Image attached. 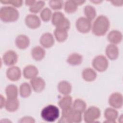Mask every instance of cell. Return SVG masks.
<instances>
[{
	"mask_svg": "<svg viewBox=\"0 0 123 123\" xmlns=\"http://www.w3.org/2000/svg\"><path fill=\"white\" fill-rule=\"evenodd\" d=\"M38 74L37 68L34 65H28L23 70V75L25 79H32L37 76Z\"/></svg>",
	"mask_w": 123,
	"mask_h": 123,
	"instance_id": "cell-15",
	"label": "cell"
},
{
	"mask_svg": "<svg viewBox=\"0 0 123 123\" xmlns=\"http://www.w3.org/2000/svg\"><path fill=\"white\" fill-rule=\"evenodd\" d=\"M45 2L42 0L36 1L34 4L29 7V11L30 12L37 13L41 11L45 5Z\"/></svg>",
	"mask_w": 123,
	"mask_h": 123,
	"instance_id": "cell-30",
	"label": "cell"
},
{
	"mask_svg": "<svg viewBox=\"0 0 123 123\" xmlns=\"http://www.w3.org/2000/svg\"><path fill=\"white\" fill-rule=\"evenodd\" d=\"M2 60L4 63L7 66H13L18 61V55L15 51L9 50L3 54Z\"/></svg>",
	"mask_w": 123,
	"mask_h": 123,
	"instance_id": "cell-8",
	"label": "cell"
},
{
	"mask_svg": "<svg viewBox=\"0 0 123 123\" xmlns=\"http://www.w3.org/2000/svg\"><path fill=\"white\" fill-rule=\"evenodd\" d=\"M84 12L86 18L90 21L95 18L97 14L95 8L91 5L86 6L84 8Z\"/></svg>",
	"mask_w": 123,
	"mask_h": 123,
	"instance_id": "cell-29",
	"label": "cell"
},
{
	"mask_svg": "<svg viewBox=\"0 0 123 123\" xmlns=\"http://www.w3.org/2000/svg\"><path fill=\"white\" fill-rule=\"evenodd\" d=\"M83 61V56L78 53L71 54L67 58V62L73 66H76L80 64Z\"/></svg>",
	"mask_w": 123,
	"mask_h": 123,
	"instance_id": "cell-21",
	"label": "cell"
},
{
	"mask_svg": "<svg viewBox=\"0 0 123 123\" xmlns=\"http://www.w3.org/2000/svg\"><path fill=\"white\" fill-rule=\"evenodd\" d=\"M92 66L94 68L99 72L106 71L109 66V62L107 58L103 55H98L92 61Z\"/></svg>",
	"mask_w": 123,
	"mask_h": 123,
	"instance_id": "cell-5",
	"label": "cell"
},
{
	"mask_svg": "<svg viewBox=\"0 0 123 123\" xmlns=\"http://www.w3.org/2000/svg\"><path fill=\"white\" fill-rule=\"evenodd\" d=\"M72 98L68 95H64L58 102V105L62 110L72 107Z\"/></svg>",
	"mask_w": 123,
	"mask_h": 123,
	"instance_id": "cell-24",
	"label": "cell"
},
{
	"mask_svg": "<svg viewBox=\"0 0 123 123\" xmlns=\"http://www.w3.org/2000/svg\"><path fill=\"white\" fill-rule=\"evenodd\" d=\"M39 42L41 45L45 48H49L54 44L53 35L49 32L44 33L40 37Z\"/></svg>",
	"mask_w": 123,
	"mask_h": 123,
	"instance_id": "cell-12",
	"label": "cell"
},
{
	"mask_svg": "<svg viewBox=\"0 0 123 123\" xmlns=\"http://www.w3.org/2000/svg\"><path fill=\"white\" fill-rule=\"evenodd\" d=\"M84 119L86 123L95 122L100 116L101 112L98 108L96 106H90L84 111Z\"/></svg>",
	"mask_w": 123,
	"mask_h": 123,
	"instance_id": "cell-4",
	"label": "cell"
},
{
	"mask_svg": "<svg viewBox=\"0 0 123 123\" xmlns=\"http://www.w3.org/2000/svg\"><path fill=\"white\" fill-rule=\"evenodd\" d=\"M0 2L4 4H11L15 7H20L23 1L21 0H0Z\"/></svg>",
	"mask_w": 123,
	"mask_h": 123,
	"instance_id": "cell-36",
	"label": "cell"
},
{
	"mask_svg": "<svg viewBox=\"0 0 123 123\" xmlns=\"http://www.w3.org/2000/svg\"><path fill=\"white\" fill-rule=\"evenodd\" d=\"M70 27V21L66 17H64L61 22L56 26V28L67 31Z\"/></svg>",
	"mask_w": 123,
	"mask_h": 123,
	"instance_id": "cell-34",
	"label": "cell"
},
{
	"mask_svg": "<svg viewBox=\"0 0 123 123\" xmlns=\"http://www.w3.org/2000/svg\"><path fill=\"white\" fill-rule=\"evenodd\" d=\"M19 123H33L35 122V121L33 118L30 116H25L23 117L19 121Z\"/></svg>",
	"mask_w": 123,
	"mask_h": 123,
	"instance_id": "cell-37",
	"label": "cell"
},
{
	"mask_svg": "<svg viewBox=\"0 0 123 123\" xmlns=\"http://www.w3.org/2000/svg\"><path fill=\"white\" fill-rule=\"evenodd\" d=\"M91 2H93V3H96V4H98L99 3H100L102 2V1H99V0H91Z\"/></svg>",
	"mask_w": 123,
	"mask_h": 123,
	"instance_id": "cell-41",
	"label": "cell"
},
{
	"mask_svg": "<svg viewBox=\"0 0 123 123\" xmlns=\"http://www.w3.org/2000/svg\"><path fill=\"white\" fill-rule=\"evenodd\" d=\"M19 17L18 11L11 6L2 7L0 9V18L5 23L13 22L17 21Z\"/></svg>",
	"mask_w": 123,
	"mask_h": 123,
	"instance_id": "cell-2",
	"label": "cell"
},
{
	"mask_svg": "<svg viewBox=\"0 0 123 123\" xmlns=\"http://www.w3.org/2000/svg\"><path fill=\"white\" fill-rule=\"evenodd\" d=\"M76 28L77 30L82 33L89 32L91 28V21L86 17H79L75 23Z\"/></svg>",
	"mask_w": 123,
	"mask_h": 123,
	"instance_id": "cell-6",
	"label": "cell"
},
{
	"mask_svg": "<svg viewBox=\"0 0 123 123\" xmlns=\"http://www.w3.org/2000/svg\"><path fill=\"white\" fill-rule=\"evenodd\" d=\"M30 82L32 88L36 92L40 93L45 87V82L43 79L40 77H35L31 79Z\"/></svg>",
	"mask_w": 123,
	"mask_h": 123,
	"instance_id": "cell-11",
	"label": "cell"
},
{
	"mask_svg": "<svg viewBox=\"0 0 123 123\" xmlns=\"http://www.w3.org/2000/svg\"><path fill=\"white\" fill-rule=\"evenodd\" d=\"M58 90L61 94L63 95H67L72 91V86L67 81H61L58 83Z\"/></svg>",
	"mask_w": 123,
	"mask_h": 123,
	"instance_id": "cell-20",
	"label": "cell"
},
{
	"mask_svg": "<svg viewBox=\"0 0 123 123\" xmlns=\"http://www.w3.org/2000/svg\"><path fill=\"white\" fill-rule=\"evenodd\" d=\"M45 50L40 46H36L32 49V57L34 60L37 61H39L43 60L45 56Z\"/></svg>",
	"mask_w": 123,
	"mask_h": 123,
	"instance_id": "cell-19",
	"label": "cell"
},
{
	"mask_svg": "<svg viewBox=\"0 0 123 123\" xmlns=\"http://www.w3.org/2000/svg\"><path fill=\"white\" fill-rule=\"evenodd\" d=\"M82 113L73 110L69 116L70 123H79L82 121Z\"/></svg>",
	"mask_w": 123,
	"mask_h": 123,
	"instance_id": "cell-32",
	"label": "cell"
},
{
	"mask_svg": "<svg viewBox=\"0 0 123 123\" xmlns=\"http://www.w3.org/2000/svg\"><path fill=\"white\" fill-rule=\"evenodd\" d=\"M6 74L9 80L12 81H17L21 77V71L19 67L13 66L7 70Z\"/></svg>",
	"mask_w": 123,
	"mask_h": 123,
	"instance_id": "cell-10",
	"label": "cell"
},
{
	"mask_svg": "<svg viewBox=\"0 0 123 123\" xmlns=\"http://www.w3.org/2000/svg\"><path fill=\"white\" fill-rule=\"evenodd\" d=\"M78 6L75 0H67L64 4V10L68 13H73L76 11Z\"/></svg>",
	"mask_w": 123,
	"mask_h": 123,
	"instance_id": "cell-26",
	"label": "cell"
},
{
	"mask_svg": "<svg viewBox=\"0 0 123 123\" xmlns=\"http://www.w3.org/2000/svg\"><path fill=\"white\" fill-rule=\"evenodd\" d=\"M111 4L115 6H121L123 4V0H113L110 1Z\"/></svg>",
	"mask_w": 123,
	"mask_h": 123,
	"instance_id": "cell-38",
	"label": "cell"
},
{
	"mask_svg": "<svg viewBox=\"0 0 123 123\" xmlns=\"http://www.w3.org/2000/svg\"><path fill=\"white\" fill-rule=\"evenodd\" d=\"M54 34L56 40L59 42L65 41L68 37V32L66 30L55 28Z\"/></svg>",
	"mask_w": 123,
	"mask_h": 123,
	"instance_id": "cell-28",
	"label": "cell"
},
{
	"mask_svg": "<svg viewBox=\"0 0 123 123\" xmlns=\"http://www.w3.org/2000/svg\"><path fill=\"white\" fill-rule=\"evenodd\" d=\"M31 87L26 82L22 83L19 88V93L21 97L26 98L29 97L31 94Z\"/></svg>",
	"mask_w": 123,
	"mask_h": 123,
	"instance_id": "cell-25",
	"label": "cell"
},
{
	"mask_svg": "<svg viewBox=\"0 0 123 123\" xmlns=\"http://www.w3.org/2000/svg\"><path fill=\"white\" fill-rule=\"evenodd\" d=\"M49 4L50 8L54 10H58L62 9L63 6V1L61 0H49Z\"/></svg>",
	"mask_w": 123,
	"mask_h": 123,
	"instance_id": "cell-35",
	"label": "cell"
},
{
	"mask_svg": "<svg viewBox=\"0 0 123 123\" xmlns=\"http://www.w3.org/2000/svg\"><path fill=\"white\" fill-rule=\"evenodd\" d=\"M118 116L117 111L113 108H107L104 111V117L106 119L105 123H116V120Z\"/></svg>",
	"mask_w": 123,
	"mask_h": 123,
	"instance_id": "cell-14",
	"label": "cell"
},
{
	"mask_svg": "<svg viewBox=\"0 0 123 123\" xmlns=\"http://www.w3.org/2000/svg\"><path fill=\"white\" fill-rule=\"evenodd\" d=\"M5 93L7 99L17 98L18 88L14 85H9L5 88Z\"/></svg>",
	"mask_w": 123,
	"mask_h": 123,
	"instance_id": "cell-23",
	"label": "cell"
},
{
	"mask_svg": "<svg viewBox=\"0 0 123 123\" xmlns=\"http://www.w3.org/2000/svg\"><path fill=\"white\" fill-rule=\"evenodd\" d=\"M109 105L115 109H120L123 104V97L122 94L115 92L111 94L109 98Z\"/></svg>",
	"mask_w": 123,
	"mask_h": 123,
	"instance_id": "cell-7",
	"label": "cell"
},
{
	"mask_svg": "<svg viewBox=\"0 0 123 123\" xmlns=\"http://www.w3.org/2000/svg\"><path fill=\"white\" fill-rule=\"evenodd\" d=\"M60 111L57 107L53 105H49L41 111V117L42 119L48 122H55L59 118Z\"/></svg>",
	"mask_w": 123,
	"mask_h": 123,
	"instance_id": "cell-3",
	"label": "cell"
},
{
	"mask_svg": "<svg viewBox=\"0 0 123 123\" xmlns=\"http://www.w3.org/2000/svg\"><path fill=\"white\" fill-rule=\"evenodd\" d=\"M36 1V0H25V3L26 5L29 6V7H30L33 4H34Z\"/></svg>",
	"mask_w": 123,
	"mask_h": 123,
	"instance_id": "cell-40",
	"label": "cell"
},
{
	"mask_svg": "<svg viewBox=\"0 0 123 123\" xmlns=\"http://www.w3.org/2000/svg\"><path fill=\"white\" fill-rule=\"evenodd\" d=\"M25 24L26 25L31 29H37L41 25V21L39 18L36 15L29 14L25 18Z\"/></svg>",
	"mask_w": 123,
	"mask_h": 123,
	"instance_id": "cell-9",
	"label": "cell"
},
{
	"mask_svg": "<svg viewBox=\"0 0 123 123\" xmlns=\"http://www.w3.org/2000/svg\"><path fill=\"white\" fill-rule=\"evenodd\" d=\"M16 47L21 49H25L28 47L30 44L29 38L25 35H19L15 39Z\"/></svg>",
	"mask_w": 123,
	"mask_h": 123,
	"instance_id": "cell-16",
	"label": "cell"
},
{
	"mask_svg": "<svg viewBox=\"0 0 123 123\" xmlns=\"http://www.w3.org/2000/svg\"><path fill=\"white\" fill-rule=\"evenodd\" d=\"M83 79L88 82L94 81L97 78V74L96 72L91 68H85L82 73Z\"/></svg>",
	"mask_w": 123,
	"mask_h": 123,
	"instance_id": "cell-18",
	"label": "cell"
},
{
	"mask_svg": "<svg viewBox=\"0 0 123 123\" xmlns=\"http://www.w3.org/2000/svg\"><path fill=\"white\" fill-rule=\"evenodd\" d=\"M105 53L107 57L111 60L117 59L119 56V49L115 44H110L107 45L105 49Z\"/></svg>",
	"mask_w": 123,
	"mask_h": 123,
	"instance_id": "cell-13",
	"label": "cell"
},
{
	"mask_svg": "<svg viewBox=\"0 0 123 123\" xmlns=\"http://www.w3.org/2000/svg\"><path fill=\"white\" fill-rule=\"evenodd\" d=\"M64 17V15L62 12H54L52 14L51 17V22L52 25L56 26Z\"/></svg>",
	"mask_w": 123,
	"mask_h": 123,
	"instance_id": "cell-31",
	"label": "cell"
},
{
	"mask_svg": "<svg viewBox=\"0 0 123 123\" xmlns=\"http://www.w3.org/2000/svg\"><path fill=\"white\" fill-rule=\"evenodd\" d=\"M73 108L75 111L82 113L86 110V104L83 100L80 98H77L74 100L73 103Z\"/></svg>",
	"mask_w": 123,
	"mask_h": 123,
	"instance_id": "cell-27",
	"label": "cell"
},
{
	"mask_svg": "<svg viewBox=\"0 0 123 123\" xmlns=\"http://www.w3.org/2000/svg\"><path fill=\"white\" fill-rule=\"evenodd\" d=\"M19 107V101L17 98L7 99L6 101L5 108L9 112H14L16 111Z\"/></svg>",
	"mask_w": 123,
	"mask_h": 123,
	"instance_id": "cell-22",
	"label": "cell"
},
{
	"mask_svg": "<svg viewBox=\"0 0 123 123\" xmlns=\"http://www.w3.org/2000/svg\"><path fill=\"white\" fill-rule=\"evenodd\" d=\"M0 107L1 109H2L3 107L5 106V103H6V100H5L4 97L2 95H0Z\"/></svg>",
	"mask_w": 123,
	"mask_h": 123,
	"instance_id": "cell-39",
	"label": "cell"
},
{
	"mask_svg": "<svg viewBox=\"0 0 123 123\" xmlns=\"http://www.w3.org/2000/svg\"><path fill=\"white\" fill-rule=\"evenodd\" d=\"M107 38L111 44L116 45L121 42L123 39V35L120 31L117 30H113L109 33Z\"/></svg>",
	"mask_w": 123,
	"mask_h": 123,
	"instance_id": "cell-17",
	"label": "cell"
},
{
	"mask_svg": "<svg viewBox=\"0 0 123 123\" xmlns=\"http://www.w3.org/2000/svg\"><path fill=\"white\" fill-rule=\"evenodd\" d=\"M52 12L50 9L48 7L44 8L40 12V16L41 19L44 22H48L52 17Z\"/></svg>",
	"mask_w": 123,
	"mask_h": 123,
	"instance_id": "cell-33",
	"label": "cell"
},
{
	"mask_svg": "<svg viewBox=\"0 0 123 123\" xmlns=\"http://www.w3.org/2000/svg\"><path fill=\"white\" fill-rule=\"evenodd\" d=\"M110 26V22L107 17L101 15L94 21L92 25V32L97 36H102L106 34Z\"/></svg>",
	"mask_w": 123,
	"mask_h": 123,
	"instance_id": "cell-1",
	"label": "cell"
}]
</instances>
